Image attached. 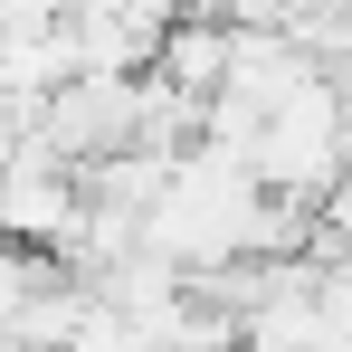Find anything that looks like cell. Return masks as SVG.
<instances>
[{
    "mask_svg": "<svg viewBox=\"0 0 352 352\" xmlns=\"http://www.w3.org/2000/svg\"><path fill=\"white\" fill-rule=\"evenodd\" d=\"M324 314H333V333L352 343V257H324Z\"/></svg>",
    "mask_w": 352,
    "mask_h": 352,
    "instance_id": "1",
    "label": "cell"
}]
</instances>
